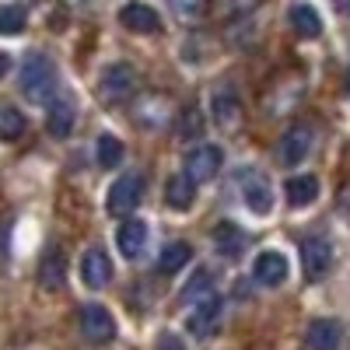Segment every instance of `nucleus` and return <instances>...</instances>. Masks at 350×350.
I'll return each instance as SVG.
<instances>
[{
	"label": "nucleus",
	"instance_id": "f257e3e1",
	"mask_svg": "<svg viewBox=\"0 0 350 350\" xmlns=\"http://www.w3.org/2000/svg\"><path fill=\"white\" fill-rule=\"evenodd\" d=\"M18 84H21V95L32 105L53 102V95H56V67H53V60L46 53H28L25 64H21V74H18Z\"/></svg>",
	"mask_w": 350,
	"mask_h": 350
},
{
	"label": "nucleus",
	"instance_id": "f03ea898",
	"mask_svg": "<svg viewBox=\"0 0 350 350\" xmlns=\"http://www.w3.org/2000/svg\"><path fill=\"white\" fill-rule=\"evenodd\" d=\"M239 189H242L245 207H249L256 217H270V214H273V186H270V179H267L259 168L239 172Z\"/></svg>",
	"mask_w": 350,
	"mask_h": 350
},
{
	"label": "nucleus",
	"instance_id": "7ed1b4c3",
	"mask_svg": "<svg viewBox=\"0 0 350 350\" xmlns=\"http://www.w3.org/2000/svg\"><path fill=\"white\" fill-rule=\"evenodd\" d=\"M137 92V70L130 67V64H123V60H116V64H109L102 74H98V95L105 98V102H126L130 95Z\"/></svg>",
	"mask_w": 350,
	"mask_h": 350
},
{
	"label": "nucleus",
	"instance_id": "20e7f679",
	"mask_svg": "<svg viewBox=\"0 0 350 350\" xmlns=\"http://www.w3.org/2000/svg\"><path fill=\"white\" fill-rule=\"evenodd\" d=\"M144 200V175L140 172H126L120 175L112 186H109V196H105V207L109 214H133Z\"/></svg>",
	"mask_w": 350,
	"mask_h": 350
},
{
	"label": "nucleus",
	"instance_id": "39448f33",
	"mask_svg": "<svg viewBox=\"0 0 350 350\" xmlns=\"http://www.w3.org/2000/svg\"><path fill=\"white\" fill-rule=\"evenodd\" d=\"M221 165H224V148L221 144H196V148L186 154V175L193 183H207V179H214V175L221 172Z\"/></svg>",
	"mask_w": 350,
	"mask_h": 350
},
{
	"label": "nucleus",
	"instance_id": "423d86ee",
	"mask_svg": "<svg viewBox=\"0 0 350 350\" xmlns=\"http://www.w3.org/2000/svg\"><path fill=\"white\" fill-rule=\"evenodd\" d=\"M211 120H214V126L224 130V133H235V130H239V123H242V102H239V95H235V88L221 84L217 92L211 95Z\"/></svg>",
	"mask_w": 350,
	"mask_h": 350
},
{
	"label": "nucleus",
	"instance_id": "0eeeda50",
	"mask_svg": "<svg viewBox=\"0 0 350 350\" xmlns=\"http://www.w3.org/2000/svg\"><path fill=\"white\" fill-rule=\"evenodd\" d=\"M252 277H256L259 287H280L291 277V262H287V256L280 249H262L252 259Z\"/></svg>",
	"mask_w": 350,
	"mask_h": 350
},
{
	"label": "nucleus",
	"instance_id": "6e6552de",
	"mask_svg": "<svg viewBox=\"0 0 350 350\" xmlns=\"http://www.w3.org/2000/svg\"><path fill=\"white\" fill-rule=\"evenodd\" d=\"M312 140H315V133H312V126H308V123L291 126V130L280 137V144H277V161H280V165H287V168H295L298 161H305V158H308Z\"/></svg>",
	"mask_w": 350,
	"mask_h": 350
},
{
	"label": "nucleus",
	"instance_id": "1a4fd4ad",
	"mask_svg": "<svg viewBox=\"0 0 350 350\" xmlns=\"http://www.w3.org/2000/svg\"><path fill=\"white\" fill-rule=\"evenodd\" d=\"M81 333L84 340H92V343H112L116 340V319L109 308L102 305H84L81 308Z\"/></svg>",
	"mask_w": 350,
	"mask_h": 350
},
{
	"label": "nucleus",
	"instance_id": "9d476101",
	"mask_svg": "<svg viewBox=\"0 0 350 350\" xmlns=\"http://www.w3.org/2000/svg\"><path fill=\"white\" fill-rule=\"evenodd\" d=\"M301 267H305L308 280H323L329 273V267H333V245H329V239H319V235L305 239L301 242Z\"/></svg>",
	"mask_w": 350,
	"mask_h": 350
},
{
	"label": "nucleus",
	"instance_id": "9b49d317",
	"mask_svg": "<svg viewBox=\"0 0 350 350\" xmlns=\"http://www.w3.org/2000/svg\"><path fill=\"white\" fill-rule=\"evenodd\" d=\"M81 280H84V287H92V291H102L112 280V259H109L105 249L92 245L81 256Z\"/></svg>",
	"mask_w": 350,
	"mask_h": 350
},
{
	"label": "nucleus",
	"instance_id": "f8f14e48",
	"mask_svg": "<svg viewBox=\"0 0 350 350\" xmlns=\"http://www.w3.org/2000/svg\"><path fill=\"white\" fill-rule=\"evenodd\" d=\"M120 25L130 28V32H137V36H151V32L161 28V18H158L154 8L140 4V0H130V4L120 8Z\"/></svg>",
	"mask_w": 350,
	"mask_h": 350
},
{
	"label": "nucleus",
	"instance_id": "ddd939ff",
	"mask_svg": "<svg viewBox=\"0 0 350 350\" xmlns=\"http://www.w3.org/2000/svg\"><path fill=\"white\" fill-rule=\"evenodd\" d=\"M67 280V256L60 245H49L39 259V287L42 291H60Z\"/></svg>",
	"mask_w": 350,
	"mask_h": 350
},
{
	"label": "nucleus",
	"instance_id": "4468645a",
	"mask_svg": "<svg viewBox=\"0 0 350 350\" xmlns=\"http://www.w3.org/2000/svg\"><path fill=\"white\" fill-rule=\"evenodd\" d=\"M116 245H120L123 259H137L148 245V224L140 217H123L120 228H116Z\"/></svg>",
	"mask_w": 350,
	"mask_h": 350
},
{
	"label": "nucleus",
	"instance_id": "2eb2a0df",
	"mask_svg": "<svg viewBox=\"0 0 350 350\" xmlns=\"http://www.w3.org/2000/svg\"><path fill=\"white\" fill-rule=\"evenodd\" d=\"M343 343V326L340 319H315L305 333V347L308 350H340Z\"/></svg>",
	"mask_w": 350,
	"mask_h": 350
},
{
	"label": "nucleus",
	"instance_id": "dca6fc26",
	"mask_svg": "<svg viewBox=\"0 0 350 350\" xmlns=\"http://www.w3.org/2000/svg\"><path fill=\"white\" fill-rule=\"evenodd\" d=\"M211 242H214V249H217L224 259H239V256L245 252V245H249L245 231H242L235 221H221V224H214Z\"/></svg>",
	"mask_w": 350,
	"mask_h": 350
},
{
	"label": "nucleus",
	"instance_id": "f3484780",
	"mask_svg": "<svg viewBox=\"0 0 350 350\" xmlns=\"http://www.w3.org/2000/svg\"><path fill=\"white\" fill-rule=\"evenodd\" d=\"M217 319H221V298L211 295V298L196 301L193 315L186 319V329H189L193 336H211V333L217 329Z\"/></svg>",
	"mask_w": 350,
	"mask_h": 350
},
{
	"label": "nucleus",
	"instance_id": "a211bd4d",
	"mask_svg": "<svg viewBox=\"0 0 350 350\" xmlns=\"http://www.w3.org/2000/svg\"><path fill=\"white\" fill-rule=\"evenodd\" d=\"M74 120H77V109H74V102L70 98H53L49 102V112H46V130L56 137V140H64V137H70V130H74Z\"/></svg>",
	"mask_w": 350,
	"mask_h": 350
},
{
	"label": "nucleus",
	"instance_id": "6ab92c4d",
	"mask_svg": "<svg viewBox=\"0 0 350 350\" xmlns=\"http://www.w3.org/2000/svg\"><path fill=\"white\" fill-rule=\"evenodd\" d=\"M193 200H196V183L189 179L186 172L172 175V179L165 183V203H168L172 211H189Z\"/></svg>",
	"mask_w": 350,
	"mask_h": 350
},
{
	"label": "nucleus",
	"instance_id": "aec40b11",
	"mask_svg": "<svg viewBox=\"0 0 350 350\" xmlns=\"http://www.w3.org/2000/svg\"><path fill=\"white\" fill-rule=\"evenodd\" d=\"M284 196L291 207H308V203L319 200V179L315 175H291L284 183Z\"/></svg>",
	"mask_w": 350,
	"mask_h": 350
},
{
	"label": "nucleus",
	"instance_id": "412c9836",
	"mask_svg": "<svg viewBox=\"0 0 350 350\" xmlns=\"http://www.w3.org/2000/svg\"><path fill=\"white\" fill-rule=\"evenodd\" d=\"M211 295H214V273H211L207 267L193 270V273H189V280H186V284H183V291H179V298H183L186 305H196V301L211 298Z\"/></svg>",
	"mask_w": 350,
	"mask_h": 350
},
{
	"label": "nucleus",
	"instance_id": "4be33fe9",
	"mask_svg": "<svg viewBox=\"0 0 350 350\" xmlns=\"http://www.w3.org/2000/svg\"><path fill=\"white\" fill-rule=\"evenodd\" d=\"M287 18H291V28L301 39H319V32H323V18H319V11L312 4H295Z\"/></svg>",
	"mask_w": 350,
	"mask_h": 350
},
{
	"label": "nucleus",
	"instance_id": "5701e85b",
	"mask_svg": "<svg viewBox=\"0 0 350 350\" xmlns=\"http://www.w3.org/2000/svg\"><path fill=\"white\" fill-rule=\"evenodd\" d=\"M193 259V245L189 242H168L158 256V270L161 273H179L186 270V262Z\"/></svg>",
	"mask_w": 350,
	"mask_h": 350
},
{
	"label": "nucleus",
	"instance_id": "b1692460",
	"mask_svg": "<svg viewBox=\"0 0 350 350\" xmlns=\"http://www.w3.org/2000/svg\"><path fill=\"white\" fill-rule=\"evenodd\" d=\"M123 158H126V148H123V140H120V137L102 133V137L95 140V161H98L102 168H116Z\"/></svg>",
	"mask_w": 350,
	"mask_h": 350
},
{
	"label": "nucleus",
	"instance_id": "393cba45",
	"mask_svg": "<svg viewBox=\"0 0 350 350\" xmlns=\"http://www.w3.org/2000/svg\"><path fill=\"white\" fill-rule=\"evenodd\" d=\"M25 133V116L18 109H0V140H18Z\"/></svg>",
	"mask_w": 350,
	"mask_h": 350
},
{
	"label": "nucleus",
	"instance_id": "a878e982",
	"mask_svg": "<svg viewBox=\"0 0 350 350\" xmlns=\"http://www.w3.org/2000/svg\"><path fill=\"white\" fill-rule=\"evenodd\" d=\"M25 28V11L8 4V8H0V36H18Z\"/></svg>",
	"mask_w": 350,
	"mask_h": 350
},
{
	"label": "nucleus",
	"instance_id": "bb28decb",
	"mask_svg": "<svg viewBox=\"0 0 350 350\" xmlns=\"http://www.w3.org/2000/svg\"><path fill=\"white\" fill-rule=\"evenodd\" d=\"M200 133H203V116H200L196 105H189V109L183 112V120H179V137H183V140H193V137H200Z\"/></svg>",
	"mask_w": 350,
	"mask_h": 350
},
{
	"label": "nucleus",
	"instance_id": "cd10ccee",
	"mask_svg": "<svg viewBox=\"0 0 350 350\" xmlns=\"http://www.w3.org/2000/svg\"><path fill=\"white\" fill-rule=\"evenodd\" d=\"M175 14L179 18H200L203 14V0H175Z\"/></svg>",
	"mask_w": 350,
	"mask_h": 350
},
{
	"label": "nucleus",
	"instance_id": "c85d7f7f",
	"mask_svg": "<svg viewBox=\"0 0 350 350\" xmlns=\"http://www.w3.org/2000/svg\"><path fill=\"white\" fill-rule=\"evenodd\" d=\"M256 4V0H217V11L221 14H242Z\"/></svg>",
	"mask_w": 350,
	"mask_h": 350
},
{
	"label": "nucleus",
	"instance_id": "c756f323",
	"mask_svg": "<svg viewBox=\"0 0 350 350\" xmlns=\"http://www.w3.org/2000/svg\"><path fill=\"white\" fill-rule=\"evenodd\" d=\"M158 350H186V347H183V340H179V336L165 333V336H161V343H158Z\"/></svg>",
	"mask_w": 350,
	"mask_h": 350
},
{
	"label": "nucleus",
	"instance_id": "7c9ffc66",
	"mask_svg": "<svg viewBox=\"0 0 350 350\" xmlns=\"http://www.w3.org/2000/svg\"><path fill=\"white\" fill-rule=\"evenodd\" d=\"M340 214H343V217H350V186L340 193Z\"/></svg>",
	"mask_w": 350,
	"mask_h": 350
},
{
	"label": "nucleus",
	"instance_id": "2f4dec72",
	"mask_svg": "<svg viewBox=\"0 0 350 350\" xmlns=\"http://www.w3.org/2000/svg\"><path fill=\"white\" fill-rule=\"evenodd\" d=\"M8 70H11V56H8V53H0V81H4Z\"/></svg>",
	"mask_w": 350,
	"mask_h": 350
},
{
	"label": "nucleus",
	"instance_id": "473e14b6",
	"mask_svg": "<svg viewBox=\"0 0 350 350\" xmlns=\"http://www.w3.org/2000/svg\"><path fill=\"white\" fill-rule=\"evenodd\" d=\"M336 4H340V11H350V0H336Z\"/></svg>",
	"mask_w": 350,
	"mask_h": 350
},
{
	"label": "nucleus",
	"instance_id": "72a5a7b5",
	"mask_svg": "<svg viewBox=\"0 0 350 350\" xmlns=\"http://www.w3.org/2000/svg\"><path fill=\"white\" fill-rule=\"evenodd\" d=\"M347 92H350V70H347Z\"/></svg>",
	"mask_w": 350,
	"mask_h": 350
}]
</instances>
